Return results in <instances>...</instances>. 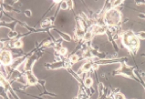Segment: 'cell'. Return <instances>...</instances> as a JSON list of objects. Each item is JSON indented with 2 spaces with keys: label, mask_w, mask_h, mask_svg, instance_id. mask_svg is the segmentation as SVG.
<instances>
[{
  "label": "cell",
  "mask_w": 145,
  "mask_h": 99,
  "mask_svg": "<svg viewBox=\"0 0 145 99\" xmlns=\"http://www.w3.org/2000/svg\"><path fill=\"white\" fill-rule=\"evenodd\" d=\"M122 38L124 45L130 51H135L139 47V40L132 31H126Z\"/></svg>",
  "instance_id": "6da1fadb"
},
{
  "label": "cell",
  "mask_w": 145,
  "mask_h": 99,
  "mask_svg": "<svg viewBox=\"0 0 145 99\" xmlns=\"http://www.w3.org/2000/svg\"><path fill=\"white\" fill-rule=\"evenodd\" d=\"M121 20V13L117 11L116 9H111L106 12L104 15V21L105 24L109 26H114L119 24V21Z\"/></svg>",
  "instance_id": "7a4b0ae2"
},
{
  "label": "cell",
  "mask_w": 145,
  "mask_h": 99,
  "mask_svg": "<svg viewBox=\"0 0 145 99\" xmlns=\"http://www.w3.org/2000/svg\"><path fill=\"white\" fill-rule=\"evenodd\" d=\"M12 55L9 51H2L0 52V63L7 66L12 63Z\"/></svg>",
  "instance_id": "3957f363"
},
{
  "label": "cell",
  "mask_w": 145,
  "mask_h": 99,
  "mask_svg": "<svg viewBox=\"0 0 145 99\" xmlns=\"http://www.w3.org/2000/svg\"><path fill=\"white\" fill-rule=\"evenodd\" d=\"M25 79H26V82H27L28 85H30V86H34V85H36L38 83V80L37 78L34 76L32 72L28 71L26 73V75H25Z\"/></svg>",
  "instance_id": "277c9868"
},
{
  "label": "cell",
  "mask_w": 145,
  "mask_h": 99,
  "mask_svg": "<svg viewBox=\"0 0 145 99\" xmlns=\"http://www.w3.org/2000/svg\"><path fill=\"white\" fill-rule=\"evenodd\" d=\"M69 64L65 63L63 61H57V62H55V63H52L49 65V67L51 69H57V68H62V67H68Z\"/></svg>",
  "instance_id": "5b68a950"
},
{
  "label": "cell",
  "mask_w": 145,
  "mask_h": 99,
  "mask_svg": "<svg viewBox=\"0 0 145 99\" xmlns=\"http://www.w3.org/2000/svg\"><path fill=\"white\" fill-rule=\"evenodd\" d=\"M106 31V28L104 26H101V25H95L93 26V33L95 34H103Z\"/></svg>",
  "instance_id": "8992f818"
},
{
  "label": "cell",
  "mask_w": 145,
  "mask_h": 99,
  "mask_svg": "<svg viewBox=\"0 0 145 99\" xmlns=\"http://www.w3.org/2000/svg\"><path fill=\"white\" fill-rule=\"evenodd\" d=\"M92 68H93V62H86V63L83 64V66L81 67V69H82L83 72H88Z\"/></svg>",
  "instance_id": "52a82bcc"
},
{
  "label": "cell",
  "mask_w": 145,
  "mask_h": 99,
  "mask_svg": "<svg viewBox=\"0 0 145 99\" xmlns=\"http://www.w3.org/2000/svg\"><path fill=\"white\" fill-rule=\"evenodd\" d=\"M93 36V31H87V32H85L83 39H84L85 41H90V40H92Z\"/></svg>",
  "instance_id": "ba28073f"
},
{
  "label": "cell",
  "mask_w": 145,
  "mask_h": 99,
  "mask_svg": "<svg viewBox=\"0 0 145 99\" xmlns=\"http://www.w3.org/2000/svg\"><path fill=\"white\" fill-rule=\"evenodd\" d=\"M23 41L21 40H15L14 42H12V47H14V48H21L23 47Z\"/></svg>",
  "instance_id": "9c48e42d"
},
{
  "label": "cell",
  "mask_w": 145,
  "mask_h": 99,
  "mask_svg": "<svg viewBox=\"0 0 145 99\" xmlns=\"http://www.w3.org/2000/svg\"><path fill=\"white\" fill-rule=\"evenodd\" d=\"M75 33H76V37H78V38H83L85 34V31L83 30V28H77Z\"/></svg>",
  "instance_id": "30bf717a"
},
{
  "label": "cell",
  "mask_w": 145,
  "mask_h": 99,
  "mask_svg": "<svg viewBox=\"0 0 145 99\" xmlns=\"http://www.w3.org/2000/svg\"><path fill=\"white\" fill-rule=\"evenodd\" d=\"M93 80L92 79L91 77H87L84 81V85L86 87H91V86L93 85Z\"/></svg>",
  "instance_id": "8fae6325"
},
{
  "label": "cell",
  "mask_w": 145,
  "mask_h": 99,
  "mask_svg": "<svg viewBox=\"0 0 145 99\" xmlns=\"http://www.w3.org/2000/svg\"><path fill=\"white\" fill-rule=\"evenodd\" d=\"M69 60H70V62H72V63H75V62H77L78 60H79V56H78V55H71L70 56V57H69Z\"/></svg>",
  "instance_id": "7c38bea8"
},
{
  "label": "cell",
  "mask_w": 145,
  "mask_h": 99,
  "mask_svg": "<svg viewBox=\"0 0 145 99\" xmlns=\"http://www.w3.org/2000/svg\"><path fill=\"white\" fill-rule=\"evenodd\" d=\"M50 24H51V20H49V19H47V20H44L43 21H42V24H41V27L45 28V27H47V26H49Z\"/></svg>",
  "instance_id": "4fadbf2b"
},
{
  "label": "cell",
  "mask_w": 145,
  "mask_h": 99,
  "mask_svg": "<svg viewBox=\"0 0 145 99\" xmlns=\"http://www.w3.org/2000/svg\"><path fill=\"white\" fill-rule=\"evenodd\" d=\"M114 99H126L125 95L121 93V92H117L116 94L114 95Z\"/></svg>",
  "instance_id": "5bb4252c"
},
{
  "label": "cell",
  "mask_w": 145,
  "mask_h": 99,
  "mask_svg": "<svg viewBox=\"0 0 145 99\" xmlns=\"http://www.w3.org/2000/svg\"><path fill=\"white\" fill-rule=\"evenodd\" d=\"M17 35H18V33H17L16 31H14V30H10V31L8 32L9 38H15Z\"/></svg>",
  "instance_id": "9a60e30c"
},
{
  "label": "cell",
  "mask_w": 145,
  "mask_h": 99,
  "mask_svg": "<svg viewBox=\"0 0 145 99\" xmlns=\"http://www.w3.org/2000/svg\"><path fill=\"white\" fill-rule=\"evenodd\" d=\"M61 10H66V9H68V6H67L66 1H62L61 3Z\"/></svg>",
  "instance_id": "2e32d148"
},
{
  "label": "cell",
  "mask_w": 145,
  "mask_h": 99,
  "mask_svg": "<svg viewBox=\"0 0 145 99\" xmlns=\"http://www.w3.org/2000/svg\"><path fill=\"white\" fill-rule=\"evenodd\" d=\"M59 52H60L61 55H62V56H64V55H66V52H67V49L64 47H61V50L59 51Z\"/></svg>",
  "instance_id": "e0dca14e"
},
{
  "label": "cell",
  "mask_w": 145,
  "mask_h": 99,
  "mask_svg": "<svg viewBox=\"0 0 145 99\" xmlns=\"http://www.w3.org/2000/svg\"><path fill=\"white\" fill-rule=\"evenodd\" d=\"M123 3L122 0H118V1H113L112 2V7H117L119 5H121Z\"/></svg>",
  "instance_id": "ac0fdd59"
},
{
  "label": "cell",
  "mask_w": 145,
  "mask_h": 99,
  "mask_svg": "<svg viewBox=\"0 0 145 99\" xmlns=\"http://www.w3.org/2000/svg\"><path fill=\"white\" fill-rule=\"evenodd\" d=\"M84 56L86 57V58H89V57H92L93 56H92V54H91L90 52H86V54L84 55Z\"/></svg>",
  "instance_id": "d6986e66"
},
{
  "label": "cell",
  "mask_w": 145,
  "mask_h": 99,
  "mask_svg": "<svg viewBox=\"0 0 145 99\" xmlns=\"http://www.w3.org/2000/svg\"><path fill=\"white\" fill-rule=\"evenodd\" d=\"M66 3H67L68 8H72L73 7V1H66Z\"/></svg>",
  "instance_id": "ffe728a7"
},
{
  "label": "cell",
  "mask_w": 145,
  "mask_h": 99,
  "mask_svg": "<svg viewBox=\"0 0 145 99\" xmlns=\"http://www.w3.org/2000/svg\"><path fill=\"white\" fill-rule=\"evenodd\" d=\"M138 38H141V39H144V31L142 32H139V34H138Z\"/></svg>",
  "instance_id": "44dd1931"
},
{
  "label": "cell",
  "mask_w": 145,
  "mask_h": 99,
  "mask_svg": "<svg viewBox=\"0 0 145 99\" xmlns=\"http://www.w3.org/2000/svg\"><path fill=\"white\" fill-rule=\"evenodd\" d=\"M4 48V43L3 42H0V50H2Z\"/></svg>",
  "instance_id": "7402d4cb"
},
{
  "label": "cell",
  "mask_w": 145,
  "mask_h": 99,
  "mask_svg": "<svg viewBox=\"0 0 145 99\" xmlns=\"http://www.w3.org/2000/svg\"><path fill=\"white\" fill-rule=\"evenodd\" d=\"M25 13H26V16H28V17L30 16V11H26Z\"/></svg>",
  "instance_id": "603a6c76"
},
{
  "label": "cell",
  "mask_w": 145,
  "mask_h": 99,
  "mask_svg": "<svg viewBox=\"0 0 145 99\" xmlns=\"http://www.w3.org/2000/svg\"><path fill=\"white\" fill-rule=\"evenodd\" d=\"M49 44H50V41H48V42H45V46H49Z\"/></svg>",
  "instance_id": "cb8c5ba5"
}]
</instances>
